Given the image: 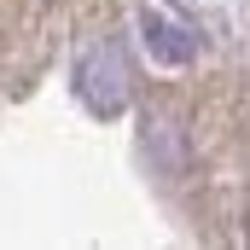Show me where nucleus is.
I'll return each mask as SVG.
<instances>
[{
    "label": "nucleus",
    "mask_w": 250,
    "mask_h": 250,
    "mask_svg": "<svg viewBox=\"0 0 250 250\" xmlns=\"http://www.w3.org/2000/svg\"><path fill=\"white\" fill-rule=\"evenodd\" d=\"M82 93L93 99V111H117L123 105V64L111 47H99L93 59L82 64Z\"/></svg>",
    "instance_id": "1"
},
{
    "label": "nucleus",
    "mask_w": 250,
    "mask_h": 250,
    "mask_svg": "<svg viewBox=\"0 0 250 250\" xmlns=\"http://www.w3.org/2000/svg\"><path fill=\"white\" fill-rule=\"evenodd\" d=\"M146 47L157 53L163 64H181L192 53V41H187V29H175L169 18H146Z\"/></svg>",
    "instance_id": "2"
}]
</instances>
